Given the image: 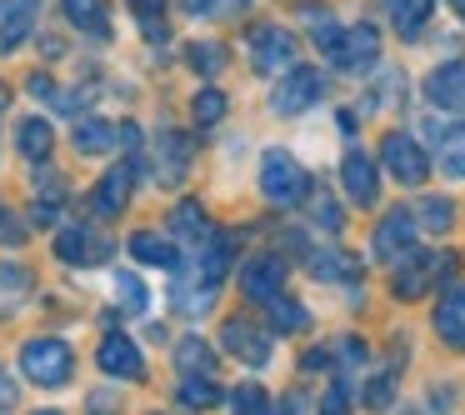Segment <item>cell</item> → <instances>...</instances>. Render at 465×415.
<instances>
[{"label":"cell","mask_w":465,"mask_h":415,"mask_svg":"<svg viewBox=\"0 0 465 415\" xmlns=\"http://www.w3.org/2000/svg\"><path fill=\"white\" fill-rule=\"evenodd\" d=\"M261 191L275 211H295V205H305V195H311V175H305V165L295 161L291 151H265Z\"/></svg>","instance_id":"cell-1"},{"label":"cell","mask_w":465,"mask_h":415,"mask_svg":"<svg viewBox=\"0 0 465 415\" xmlns=\"http://www.w3.org/2000/svg\"><path fill=\"white\" fill-rule=\"evenodd\" d=\"M21 371H25V380H35L41 390H61L75 371V355H71V345L55 341V335H35V341L21 345Z\"/></svg>","instance_id":"cell-2"},{"label":"cell","mask_w":465,"mask_h":415,"mask_svg":"<svg viewBox=\"0 0 465 415\" xmlns=\"http://www.w3.org/2000/svg\"><path fill=\"white\" fill-rule=\"evenodd\" d=\"M450 281L455 275V255H430V251H411L401 265H395V281L391 291L401 295V301H420L425 291H430V281Z\"/></svg>","instance_id":"cell-3"},{"label":"cell","mask_w":465,"mask_h":415,"mask_svg":"<svg viewBox=\"0 0 465 415\" xmlns=\"http://www.w3.org/2000/svg\"><path fill=\"white\" fill-rule=\"evenodd\" d=\"M325 61H331L335 71L365 75L375 61H381V35H375V25H345V31L325 45Z\"/></svg>","instance_id":"cell-4"},{"label":"cell","mask_w":465,"mask_h":415,"mask_svg":"<svg viewBox=\"0 0 465 415\" xmlns=\"http://www.w3.org/2000/svg\"><path fill=\"white\" fill-rule=\"evenodd\" d=\"M321 95H325V75L311 71V65H295V71H285L281 85L271 91V111L275 115H301V111H311Z\"/></svg>","instance_id":"cell-5"},{"label":"cell","mask_w":465,"mask_h":415,"mask_svg":"<svg viewBox=\"0 0 465 415\" xmlns=\"http://www.w3.org/2000/svg\"><path fill=\"white\" fill-rule=\"evenodd\" d=\"M285 261L275 251H265V255H251V261L241 265V291L251 295L255 305H275L285 295Z\"/></svg>","instance_id":"cell-6"},{"label":"cell","mask_w":465,"mask_h":415,"mask_svg":"<svg viewBox=\"0 0 465 415\" xmlns=\"http://www.w3.org/2000/svg\"><path fill=\"white\" fill-rule=\"evenodd\" d=\"M381 161H385V171H391L401 185H425V175H430V155H425L405 131H391L381 141Z\"/></svg>","instance_id":"cell-7"},{"label":"cell","mask_w":465,"mask_h":415,"mask_svg":"<svg viewBox=\"0 0 465 415\" xmlns=\"http://www.w3.org/2000/svg\"><path fill=\"white\" fill-rule=\"evenodd\" d=\"M251 61L261 75H285L295 71V35L281 25H255L251 31Z\"/></svg>","instance_id":"cell-8"},{"label":"cell","mask_w":465,"mask_h":415,"mask_svg":"<svg viewBox=\"0 0 465 415\" xmlns=\"http://www.w3.org/2000/svg\"><path fill=\"white\" fill-rule=\"evenodd\" d=\"M415 231H420V225H415L411 211H391L381 225H375V235H371V241H375V261L401 265L405 255L415 251Z\"/></svg>","instance_id":"cell-9"},{"label":"cell","mask_w":465,"mask_h":415,"mask_svg":"<svg viewBox=\"0 0 465 415\" xmlns=\"http://www.w3.org/2000/svg\"><path fill=\"white\" fill-rule=\"evenodd\" d=\"M55 255H61L65 265H101L105 255H111V241H105L95 225H61V235H55Z\"/></svg>","instance_id":"cell-10"},{"label":"cell","mask_w":465,"mask_h":415,"mask_svg":"<svg viewBox=\"0 0 465 415\" xmlns=\"http://www.w3.org/2000/svg\"><path fill=\"white\" fill-rule=\"evenodd\" d=\"M221 345L235 355V361L251 365V371H265V365H271V335H265L261 325H251V321H225L221 325Z\"/></svg>","instance_id":"cell-11"},{"label":"cell","mask_w":465,"mask_h":415,"mask_svg":"<svg viewBox=\"0 0 465 415\" xmlns=\"http://www.w3.org/2000/svg\"><path fill=\"white\" fill-rule=\"evenodd\" d=\"M141 161V155H135ZM135 161H121V165H111V171L95 181V191H91V211L101 215V221H111V215H121L125 205H131V181H135Z\"/></svg>","instance_id":"cell-12"},{"label":"cell","mask_w":465,"mask_h":415,"mask_svg":"<svg viewBox=\"0 0 465 415\" xmlns=\"http://www.w3.org/2000/svg\"><path fill=\"white\" fill-rule=\"evenodd\" d=\"M191 135L185 131H161L155 135V175H161V185H181L185 175H191Z\"/></svg>","instance_id":"cell-13"},{"label":"cell","mask_w":465,"mask_h":415,"mask_svg":"<svg viewBox=\"0 0 465 415\" xmlns=\"http://www.w3.org/2000/svg\"><path fill=\"white\" fill-rule=\"evenodd\" d=\"M341 181H345V195H351L355 205H365V211L381 201V171H375V161L365 151H345Z\"/></svg>","instance_id":"cell-14"},{"label":"cell","mask_w":465,"mask_h":415,"mask_svg":"<svg viewBox=\"0 0 465 415\" xmlns=\"http://www.w3.org/2000/svg\"><path fill=\"white\" fill-rule=\"evenodd\" d=\"M95 361H101V371H105V375H115V380H145V361H141V351H135V341H131V335H121V331L105 335L101 351H95Z\"/></svg>","instance_id":"cell-15"},{"label":"cell","mask_w":465,"mask_h":415,"mask_svg":"<svg viewBox=\"0 0 465 415\" xmlns=\"http://www.w3.org/2000/svg\"><path fill=\"white\" fill-rule=\"evenodd\" d=\"M305 271L315 275V281H335V285H351L365 275V265L355 261L351 251H341V245H321V251H305Z\"/></svg>","instance_id":"cell-16"},{"label":"cell","mask_w":465,"mask_h":415,"mask_svg":"<svg viewBox=\"0 0 465 415\" xmlns=\"http://www.w3.org/2000/svg\"><path fill=\"white\" fill-rule=\"evenodd\" d=\"M425 101L450 111V115H465V61L435 65L430 81H425Z\"/></svg>","instance_id":"cell-17"},{"label":"cell","mask_w":465,"mask_h":415,"mask_svg":"<svg viewBox=\"0 0 465 415\" xmlns=\"http://www.w3.org/2000/svg\"><path fill=\"white\" fill-rule=\"evenodd\" d=\"M430 141H435V165H440V175H450V181H465V125L450 121H430Z\"/></svg>","instance_id":"cell-18"},{"label":"cell","mask_w":465,"mask_h":415,"mask_svg":"<svg viewBox=\"0 0 465 415\" xmlns=\"http://www.w3.org/2000/svg\"><path fill=\"white\" fill-rule=\"evenodd\" d=\"M35 21H41V0H5V11H0V51H15V45L31 41Z\"/></svg>","instance_id":"cell-19"},{"label":"cell","mask_w":465,"mask_h":415,"mask_svg":"<svg viewBox=\"0 0 465 415\" xmlns=\"http://www.w3.org/2000/svg\"><path fill=\"white\" fill-rule=\"evenodd\" d=\"M71 141H75V151H81V155H105V151L121 145V131H115L111 121H101V115H81L75 131H71Z\"/></svg>","instance_id":"cell-20"},{"label":"cell","mask_w":465,"mask_h":415,"mask_svg":"<svg viewBox=\"0 0 465 415\" xmlns=\"http://www.w3.org/2000/svg\"><path fill=\"white\" fill-rule=\"evenodd\" d=\"M435 335H440L450 351H465V285H455L450 301L435 305Z\"/></svg>","instance_id":"cell-21"},{"label":"cell","mask_w":465,"mask_h":415,"mask_svg":"<svg viewBox=\"0 0 465 415\" xmlns=\"http://www.w3.org/2000/svg\"><path fill=\"white\" fill-rule=\"evenodd\" d=\"M430 11H435V0H385V15H391L401 41H415L430 25Z\"/></svg>","instance_id":"cell-22"},{"label":"cell","mask_w":465,"mask_h":415,"mask_svg":"<svg viewBox=\"0 0 465 415\" xmlns=\"http://www.w3.org/2000/svg\"><path fill=\"white\" fill-rule=\"evenodd\" d=\"M131 255L141 265H161V271H181V251H175V241H161L155 231H135L131 241Z\"/></svg>","instance_id":"cell-23"},{"label":"cell","mask_w":465,"mask_h":415,"mask_svg":"<svg viewBox=\"0 0 465 415\" xmlns=\"http://www.w3.org/2000/svg\"><path fill=\"white\" fill-rule=\"evenodd\" d=\"M71 25L81 35H95V41H111V11H105V0H61Z\"/></svg>","instance_id":"cell-24"},{"label":"cell","mask_w":465,"mask_h":415,"mask_svg":"<svg viewBox=\"0 0 465 415\" xmlns=\"http://www.w3.org/2000/svg\"><path fill=\"white\" fill-rule=\"evenodd\" d=\"M211 231H215V225H211V215L201 211V201H181V205L171 211V235H175V241L201 245Z\"/></svg>","instance_id":"cell-25"},{"label":"cell","mask_w":465,"mask_h":415,"mask_svg":"<svg viewBox=\"0 0 465 415\" xmlns=\"http://www.w3.org/2000/svg\"><path fill=\"white\" fill-rule=\"evenodd\" d=\"M175 365H181V375H215V355L201 335H185V341L175 345Z\"/></svg>","instance_id":"cell-26"},{"label":"cell","mask_w":465,"mask_h":415,"mask_svg":"<svg viewBox=\"0 0 465 415\" xmlns=\"http://www.w3.org/2000/svg\"><path fill=\"white\" fill-rule=\"evenodd\" d=\"M55 145V131L51 121H41V115H31V121H21V155L25 161H45Z\"/></svg>","instance_id":"cell-27"},{"label":"cell","mask_w":465,"mask_h":415,"mask_svg":"<svg viewBox=\"0 0 465 415\" xmlns=\"http://www.w3.org/2000/svg\"><path fill=\"white\" fill-rule=\"evenodd\" d=\"M415 221H420L430 235H445L450 221H455V205L445 201V195H420V201H415Z\"/></svg>","instance_id":"cell-28"},{"label":"cell","mask_w":465,"mask_h":415,"mask_svg":"<svg viewBox=\"0 0 465 415\" xmlns=\"http://www.w3.org/2000/svg\"><path fill=\"white\" fill-rule=\"evenodd\" d=\"M25 295H31V275L21 265H0V315H11Z\"/></svg>","instance_id":"cell-29"},{"label":"cell","mask_w":465,"mask_h":415,"mask_svg":"<svg viewBox=\"0 0 465 415\" xmlns=\"http://www.w3.org/2000/svg\"><path fill=\"white\" fill-rule=\"evenodd\" d=\"M181 400L191 405V410H211V405L221 400L215 375H181Z\"/></svg>","instance_id":"cell-30"},{"label":"cell","mask_w":465,"mask_h":415,"mask_svg":"<svg viewBox=\"0 0 465 415\" xmlns=\"http://www.w3.org/2000/svg\"><path fill=\"white\" fill-rule=\"evenodd\" d=\"M305 325H311V311H305L301 301H285V295H281V301L271 305V331H281V335H301Z\"/></svg>","instance_id":"cell-31"},{"label":"cell","mask_w":465,"mask_h":415,"mask_svg":"<svg viewBox=\"0 0 465 415\" xmlns=\"http://www.w3.org/2000/svg\"><path fill=\"white\" fill-rule=\"evenodd\" d=\"M185 61H191L195 71L205 75V81H211V75H221V71H225V61H231V55H225V45H221V41H195L191 51H185Z\"/></svg>","instance_id":"cell-32"},{"label":"cell","mask_w":465,"mask_h":415,"mask_svg":"<svg viewBox=\"0 0 465 415\" xmlns=\"http://www.w3.org/2000/svg\"><path fill=\"white\" fill-rule=\"evenodd\" d=\"M111 281H115V301H121L131 315H145V305H151V295H145L141 275H135V271H115Z\"/></svg>","instance_id":"cell-33"},{"label":"cell","mask_w":465,"mask_h":415,"mask_svg":"<svg viewBox=\"0 0 465 415\" xmlns=\"http://www.w3.org/2000/svg\"><path fill=\"white\" fill-rule=\"evenodd\" d=\"M131 15L141 21L145 41H165V0H131Z\"/></svg>","instance_id":"cell-34"},{"label":"cell","mask_w":465,"mask_h":415,"mask_svg":"<svg viewBox=\"0 0 465 415\" xmlns=\"http://www.w3.org/2000/svg\"><path fill=\"white\" fill-rule=\"evenodd\" d=\"M225 105H231V101H225V95L215 91V85H205V91L191 101V115H195V125H205V131H211V125H221V121H225Z\"/></svg>","instance_id":"cell-35"},{"label":"cell","mask_w":465,"mask_h":415,"mask_svg":"<svg viewBox=\"0 0 465 415\" xmlns=\"http://www.w3.org/2000/svg\"><path fill=\"white\" fill-rule=\"evenodd\" d=\"M231 415H271V395L261 385H241L231 395Z\"/></svg>","instance_id":"cell-36"},{"label":"cell","mask_w":465,"mask_h":415,"mask_svg":"<svg viewBox=\"0 0 465 415\" xmlns=\"http://www.w3.org/2000/svg\"><path fill=\"white\" fill-rule=\"evenodd\" d=\"M191 5V15H201V21H221V15H235L245 5V0H185Z\"/></svg>","instance_id":"cell-37"},{"label":"cell","mask_w":465,"mask_h":415,"mask_svg":"<svg viewBox=\"0 0 465 415\" xmlns=\"http://www.w3.org/2000/svg\"><path fill=\"white\" fill-rule=\"evenodd\" d=\"M315 415H351V385L335 380L331 390H325V400H321V410H315Z\"/></svg>","instance_id":"cell-38"},{"label":"cell","mask_w":465,"mask_h":415,"mask_svg":"<svg viewBox=\"0 0 465 415\" xmlns=\"http://www.w3.org/2000/svg\"><path fill=\"white\" fill-rule=\"evenodd\" d=\"M391 395H395L391 375H375V380L365 385V405H371V410H385V405H391Z\"/></svg>","instance_id":"cell-39"},{"label":"cell","mask_w":465,"mask_h":415,"mask_svg":"<svg viewBox=\"0 0 465 415\" xmlns=\"http://www.w3.org/2000/svg\"><path fill=\"white\" fill-rule=\"evenodd\" d=\"M315 225H325V231H331V235H341L345 215H341V211H335V205H331V201H325V195H321V201H315Z\"/></svg>","instance_id":"cell-40"},{"label":"cell","mask_w":465,"mask_h":415,"mask_svg":"<svg viewBox=\"0 0 465 415\" xmlns=\"http://www.w3.org/2000/svg\"><path fill=\"white\" fill-rule=\"evenodd\" d=\"M0 235H5V245H25V225L15 221L5 205H0Z\"/></svg>","instance_id":"cell-41"},{"label":"cell","mask_w":465,"mask_h":415,"mask_svg":"<svg viewBox=\"0 0 465 415\" xmlns=\"http://www.w3.org/2000/svg\"><path fill=\"white\" fill-rule=\"evenodd\" d=\"M11 405H15V380L0 371V410H11Z\"/></svg>","instance_id":"cell-42"},{"label":"cell","mask_w":465,"mask_h":415,"mask_svg":"<svg viewBox=\"0 0 465 415\" xmlns=\"http://www.w3.org/2000/svg\"><path fill=\"white\" fill-rule=\"evenodd\" d=\"M325 365H331V351H311V355H305V371H325Z\"/></svg>","instance_id":"cell-43"},{"label":"cell","mask_w":465,"mask_h":415,"mask_svg":"<svg viewBox=\"0 0 465 415\" xmlns=\"http://www.w3.org/2000/svg\"><path fill=\"white\" fill-rule=\"evenodd\" d=\"M31 95H51V75H31Z\"/></svg>","instance_id":"cell-44"},{"label":"cell","mask_w":465,"mask_h":415,"mask_svg":"<svg viewBox=\"0 0 465 415\" xmlns=\"http://www.w3.org/2000/svg\"><path fill=\"white\" fill-rule=\"evenodd\" d=\"M450 11H455V15H460V21H465V0H450Z\"/></svg>","instance_id":"cell-45"},{"label":"cell","mask_w":465,"mask_h":415,"mask_svg":"<svg viewBox=\"0 0 465 415\" xmlns=\"http://www.w3.org/2000/svg\"><path fill=\"white\" fill-rule=\"evenodd\" d=\"M35 415H61V410H35Z\"/></svg>","instance_id":"cell-46"}]
</instances>
